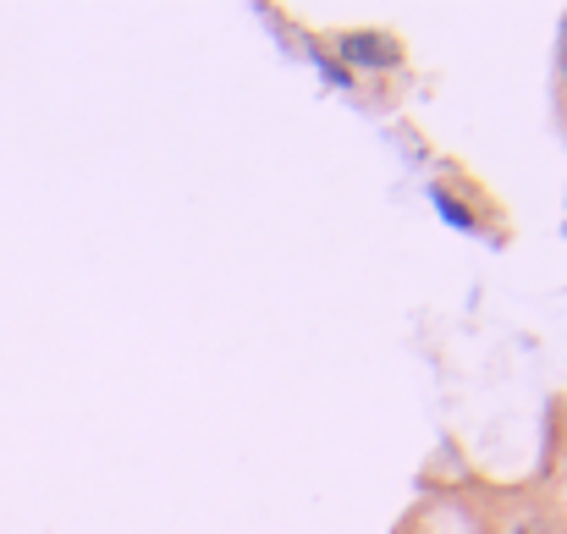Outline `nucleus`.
<instances>
[{
	"label": "nucleus",
	"instance_id": "nucleus-1",
	"mask_svg": "<svg viewBox=\"0 0 567 534\" xmlns=\"http://www.w3.org/2000/svg\"><path fill=\"white\" fill-rule=\"evenodd\" d=\"M342 55H348V61H359V66H385V61H396V50H391V44H380V39H370V33L342 39Z\"/></svg>",
	"mask_w": 567,
	"mask_h": 534
},
{
	"label": "nucleus",
	"instance_id": "nucleus-2",
	"mask_svg": "<svg viewBox=\"0 0 567 534\" xmlns=\"http://www.w3.org/2000/svg\"><path fill=\"white\" fill-rule=\"evenodd\" d=\"M557 61H563V78H567V17H563V44H557Z\"/></svg>",
	"mask_w": 567,
	"mask_h": 534
}]
</instances>
